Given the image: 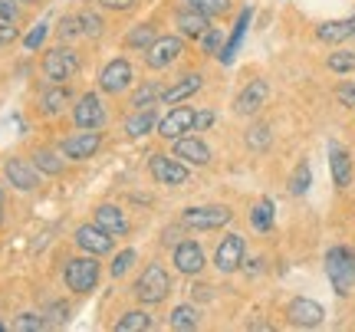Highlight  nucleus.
<instances>
[{"instance_id": "864d4df0", "label": "nucleus", "mask_w": 355, "mask_h": 332, "mask_svg": "<svg viewBox=\"0 0 355 332\" xmlns=\"http://www.w3.org/2000/svg\"><path fill=\"white\" fill-rule=\"evenodd\" d=\"M0 204H3V188H0Z\"/></svg>"}, {"instance_id": "9d476101", "label": "nucleus", "mask_w": 355, "mask_h": 332, "mask_svg": "<svg viewBox=\"0 0 355 332\" xmlns=\"http://www.w3.org/2000/svg\"><path fill=\"white\" fill-rule=\"evenodd\" d=\"M132 86V63L128 60H112L105 63V69L99 73V89L109 96H119Z\"/></svg>"}, {"instance_id": "20e7f679", "label": "nucleus", "mask_w": 355, "mask_h": 332, "mask_svg": "<svg viewBox=\"0 0 355 332\" xmlns=\"http://www.w3.org/2000/svg\"><path fill=\"white\" fill-rule=\"evenodd\" d=\"M234 218V211L224 204H207V207H188L184 214H181V224L191 230H217L230 224Z\"/></svg>"}, {"instance_id": "3c124183", "label": "nucleus", "mask_w": 355, "mask_h": 332, "mask_svg": "<svg viewBox=\"0 0 355 332\" xmlns=\"http://www.w3.org/2000/svg\"><path fill=\"white\" fill-rule=\"evenodd\" d=\"M349 26H352V37H355V13H352V17H349Z\"/></svg>"}, {"instance_id": "7ed1b4c3", "label": "nucleus", "mask_w": 355, "mask_h": 332, "mask_svg": "<svg viewBox=\"0 0 355 332\" xmlns=\"http://www.w3.org/2000/svg\"><path fill=\"white\" fill-rule=\"evenodd\" d=\"M168 290H171V280H168L165 267H158V263L145 267V270H141V277L135 280V296H139L145 306L162 303V299L168 296Z\"/></svg>"}, {"instance_id": "72a5a7b5", "label": "nucleus", "mask_w": 355, "mask_h": 332, "mask_svg": "<svg viewBox=\"0 0 355 332\" xmlns=\"http://www.w3.org/2000/svg\"><path fill=\"white\" fill-rule=\"evenodd\" d=\"M50 326L46 316H40V313H20L17 320H13V329L17 332H43Z\"/></svg>"}, {"instance_id": "2eb2a0df", "label": "nucleus", "mask_w": 355, "mask_h": 332, "mask_svg": "<svg viewBox=\"0 0 355 332\" xmlns=\"http://www.w3.org/2000/svg\"><path fill=\"white\" fill-rule=\"evenodd\" d=\"M73 122H76L79 128H102V122H105V109H102L96 92H86V96L73 105Z\"/></svg>"}, {"instance_id": "39448f33", "label": "nucleus", "mask_w": 355, "mask_h": 332, "mask_svg": "<svg viewBox=\"0 0 355 332\" xmlns=\"http://www.w3.org/2000/svg\"><path fill=\"white\" fill-rule=\"evenodd\" d=\"M79 73V60L73 50L66 46H56V50H46V60H43V76L50 82H69V79Z\"/></svg>"}, {"instance_id": "f704fd0d", "label": "nucleus", "mask_w": 355, "mask_h": 332, "mask_svg": "<svg viewBox=\"0 0 355 332\" xmlns=\"http://www.w3.org/2000/svg\"><path fill=\"white\" fill-rule=\"evenodd\" d=\"M188 7L204 13V17H220L230 10V0H188Z\"/></svg>"}, {"instance_id": "b1692460", "label": "nucleus", "mask_w": 355, "mask_h": 332, "mask_svg": "<svg viewBox=\"0 0 355 332\" xmlns=\"http://www.w3.org/2000/svg\"><path fill=\"white\" fill-rule=\"evenodd\" d=\"M152 128H158V115H155V105L152 109H135L132 119H125V132L132 139H141V135H148Z\"/></svg>"}, {"instance_id": "37998d69", "label": "nucleus", "mask_w": 355, "mask_h": 332, "mask_svg": "<svg viewBox=\"0 0 355 332\" xmlns=\"http://www.w3.org/2000/svg\"><path fill=\"white\" fill-rule=\"evenodd\" d=\"M132 263H135V250H122V254L112 260V277H122Z\"/></svg>"}, {"instance_id": "4c0bfd02", "label": "nucleus", "mask_w": 355, "mask_h": 332, "mask_svg": "<svg viewBox=\"0 0 355 332\" xmlns=\"http://www.w3.org/2000/svg\"><path fill=\"white\" fill-rule=\"evenodd\" d=\"M46 33H50V24H46V20H40V24L24 37V46L26 50H40V46H43V40H46Z\"/></svg>"}, {"instance_id": "c756f323", "label": "nucleus", "mask_w": 355, "mask_h": 332, "mask_svg": "<svg viewBox=\"0 0 355 332\" xmlns=\"http://www.w3.org/2000/svg\"><path fill=\"white\" fill-rule=\"evenodd\" d=\"M155 322L148 313H141V309H132V313H125L122 320L115 322V332H145V329H152Z\"/></svg>"}, {"instance_id": "423d86ee", "label": "nucleus", "mask_w": 355, "mask_h": 332, "mask_svg": "<svg viewBox=\"0 0 355 332\" xmlns=\"http://www.w3.org/2000/svg\"><path fill=\"white\" fill-rule=\"evenodd\" d=\"M148 168H152V178L158 181V184H168V188L188 184V168H184V161L175 158V155H152Z\"/></svg>"}, {"instance_id": "ddd939ff", "label": "nucleus", "mask_w": 355, "mask_h": 332, "mask_svg": "<svg viewBox=\"0 0 355 332\" xmlns=\"http://www.w3.org/2000/svg\"><path fill=\"white\" fill-rule=\"evenodd\" d=\"M191 128H194V109H188V105H175L171 112L158 122V135L168 141L181 139V135H188Z\"/></svg>"}, {"instance_id": "1a4fd4ad", "label": "nucleus", "mask_w": 355, "mask_h": 332, "mask_svg": "<svg viewBox=\"0 0 355 332\" xmlns=\"http://www.w3.org/2000/svg\"><path fill=\"white\" fill-rule=\"evenodd\" d=\"M76 247L92 256H105L112 250V234L102 230L96 220H92V224H83V227H76Z\"/></svg>"}, {"instance_id": "e433bc0d", "label": "nucleus", "mask_w": 355, "mask_h": 332, "mask_svg": "<svg viewBox=\"0 0 355 332\" xmlns=\"http://www.w3.org/2000/svg\"><path fill=\"white\" fill-rule=\"evenodd\" d=\"M326 63H329L332 73H355V50H339V53H332Z\"/></svg>"}, {"instance_id": "8fccbe9b", "label": "nucleus", "mask_w": 355, "mask_h": 332, "mask_svg": "<svg viewBox=\"0 0 355 332\" xmlns=\"http://www.w3.org/2000/svg\"><path fill=\"white\" fill-rule=\"evenodd\" d=\"M191 296H194L198 303H201V299H211V286H207V283H194V286H191Z\"/></svg>"}, {"instance_id": "aec40b11", "label": "nucleus", "mask_w": 355, "mask_h": 332, "mask_svg": "<svg viewBox=\"0 0 355 332\" xmlns=\"http://www.w3.org/2000/svg\"><path fill=\"white\" fill-rule=\"evenodd\" d=\"M207 30H211V17H204V13H198V10H191V7L178 13V33H181V37L201 40Z\"/></svg>"}, {"instance_id": "a19ab883", "label": "nucleus", "mask_w": 355, "mask_h": 332, "mask_svg": "<svg viewBox=\"0 0 355 332\" xmlns=\"http://www.w3.org/2000/svg\"><path fill=\"white\" fill-rule=\"evenodd\" d=\"M43 316H46V322H50V326H63L66 316H69V309H66V303H60V299H56V303H50V306L43 309Z\"/></svg>"}, {"instance_id": "ea45409f", "label": "nucleus", "mask_w": 355, "mask_h": 332, "mask_svg": "<svg viewBox=\"0 0 355 332\" xmlns=\"http://www.w3.org/2000/svg\"><path fill=\"white\" fill-rule=\"evenodd\" d=\"M201 46H204V53H220L224 50V33H220L217 26H211V30L201 37Z\"/></svg>"}, {"instance_id": "6e6552de", "label": "nucleus", "mask_w": 355, "mask_h": 332, "mask_svg": "<svg viewBox=\"0 0 355 332\" xmlns=\"http://www.w3.org/2000/svg\"><path fill=\"white\" fill-rule=\"evenodd\" d=\"M286 316H290V322L300 326V329H316V326H322V320H326V309L319 306L316 299L296 296L290 306H286Z\"/></svg>"}, {"instance_id": "603ef678", "label": "nucleus", "mask_w": 355, "mask_h": 332, "mask_svg": "<svg viewBox=\"0 0 355 332\" xmlns=\"http://www.w3.org/2000/svg\"><path fill=\"white\" fill-rule=\"evenodd\" d=\"M0 224H3V204H0Z\"/></svg>"}, {"instance_id": "9b49d317", "label": "nucleus", "mask_w": 355, "mask_h": 332, "mask_svg": "<svg viewBox=\"0 0 355 332\" xmlns=\"http://www.w3.org/2000/svg\"><path fill=\"white\" fill-rule=\"evenodd\" d=\"M3 175L17 191H37L40 188V171L33 161H24V158H7L3 165Z\"/></svg>"}, {"instance_id": "bb28decb", "label": "nucleus", "mask_w": 355, "mask_h": 332, "mask_svg": "<svg viewBox=\"0 0 355 332\" xmlns=\"http://www.w3.org/2000/svg\"><path fill=\"white\" fill-rule=\"evenodd\" d=\"M247 26H250V10L241 13V20H237V26H234V37L224 43V50H220V63H230L234 56H237V50H241L243 43V33H247Z\"/></svg>"}, {"instance_id": "473e14b6", "label": "nucleus", "mask_w": 355, "mask_h": 332, "mask_svg": "<svg viewBox=\"0 0 355 332\" xmlns=\"http://www.w3.org/2000/svg\"><path fill=\"white\" fill-rule=\"evenodd\" d=\"M309 184H313V168H309V161H300L296 165V171H293V178H290V194H306L309 191Z\"/></svg>"}, {"instance_id": "0eeeda50", "label": "nucleus", "mask_w": 355, "mask_h": 332, "mask_svg": "<svg viewBox=\"0 0 355 332\" xmlns=\"http://www.w3.org/2000/svg\"><path fill=\"white\" fill-rule=\"evenodd\" d=\"M243 260H247V243H243L241 234H227L224 241L217 243L214 263H217L220 273H234V270H241Z\"/></svg>"}, {"instance_id": "6e6d98bb", "label": "nucleus", "mask_w": 355, "mask_h": 332, "mask_svg": "<svg viewBox=\"0 0 355 332\" xmlns=\"http://www.w3.org/2000/svg\"><path fill=\"white\" fill-rule=\"evenodd\" d=\"M0 332H3V322H0Z\"/></svg>"}, {"instance_id": "49530a36", "label": "nucleus", "mask_w": 355, "mask_h": 332, "mask_svg": "<svg viewBox=\"0 0 355 332\" xmlns=\"http://www.w3.org/2000/svg\"><path fill=\"white\" fill-rule=\"evenodd\" d=\"M214 125V112L211 109H201V112H194V128L191 132H204V128Z\"/></svg>"}, {"instance_id": "cd10ccee", "label": "nucleus", "mask_w": 355, "mask_h": 332, "mask_svg": "<svg viewBox=\"0 0 355 332\" xmlns=\"http://www.w3.org/2000/svg\"><path fill=\"white\" fill-rule=\"evenodd\" d=\"M168 326H171V329H178V332L198 329V309L191 306V303L175 306V309H171V316H168Z\"/></svg>"}, {"instance_id": "2f4dec72", "label": "nucleus", "mask_w": 355, "mask_h": 332, "mask_svg": "<svg viewBox=\"0 0 355 332\" xmlns=\"http://www.w3.org/2000/svg\"><path fill=\"white\" fill-rule=\"evenodd\" d=\"M250 224H254V230H260V234H266V230L273 227V201H260V204H254V211H250Z\"/></svg>"}, {"instance_id": "c85d7f7f", "label": "nucleus", "mask_w": 355, "mask_h": 332, "mask_svg": "<svg viewBox=\"0 0 355 332\" xmlns=\"http://www.w3.org/2000/svg\"><path fill=\"white\" fill-rule=\"evenodd\" d=\"M162 96H165V89H162L155 79L152 82H141L139 89H135V96H132V109H152Z\"/></svg>"}, {"instance_id": "5701e85b", "label": "nucleus", "mask_w": 355, "mask_h": 332, "mask_svg": "<svg viewBox=\"0 0 355 332\" xmlns=\"http://www.w3.org/2000/svg\"><path fill=\"white\" fill-rule=\"evenodd\" d=\"M349 37H352V26H349V20H326V24L316 26V40H319V43H329V46L345 43Z\"/></svg>"}, {"instance_id": "4468645a", "label": "nucleus", "mask_w": 355, "mask_h": 332, "mask_svg": "<svg viewBox=\"0 0 355 332\" xmlns=\"http://www.w3.org/2000/svg\"><path fill=\"white\" fill-rule=\"evenodd\" d=\"M181 56V40L178 37H155V43L145 50V63L152 69H165Z\"/></svg>"}, {"instance_id": "58836bf2", "label": "nucleus", "mask_w": 355, "mask_h": 332, "mask_svg": "<svg viewBox=\"0 0 355 332\" xmlns=\"http://www.w3.org/2000/svg\"><path fill=\"white\" fill-rule=\"evenodd\" d=\"M79 24H83V33H86V37H99L102 26H105L99 13H92V10H83V13H79Z\"/></svg>"}, {"instance_id": "4be33fe9", "label": "nucleus", "mask_w": 355, "mask_h": 332, "mask_svg": "<svg viewBox=\"0 0 355 332\" xmlns=\"http://www.w3.org/2000/svg\"><path fill=\"white\" fill-rule=\"evenodd\" d=\"M201 73H188V76L181 79V82H175L171 89H165V96H162V103H168V105H178V103H184L188 96H194V92L201 89Z\"/></svg>"}, {"instance_id": "7c9ffc66", "label": "nucleus", "mask_w": 355, "mask_h": 332, "mask_svg": "<svg viewBox=\"0 0 355 332\" xmlns=\"http://www.w3.org/2000/svg\"><path fill=\"white\" fill-rule=\"evenodd\" d=\"M155 37H158V33H155L152 24H139L132 33H125V46L128 50H148L155 43Z\"/></svg>"}, {"instance_id": "c03bdc74", "label": "nucleus", "mask_w": 355, "mask_h": 332, "mask_svg": "<svg viewBox=\"0 0 355 332\" xmlns=\"http://www.w3.org/2000/svg\"><path fill=\"white\" fill-rule=\"evenodd\" d=\"M336 99L343 105H349V109H355V82H343V86L336 89Z\"/></svg>"}, {"instance_id": "f257e3e1", "label": "nucleus", "mask_w": 355, "mask_h": 332, "mask_svg": "<svg viewBox=\"0 0 355 332\" xmlns=\"http://www.w3.org/2000/svg\"><path fill=\"white\" fill-rule=\"evenodd\" d=\"M326 277H329V283L336 286V293L339 296L352 293V286H355V250H349V247H332L329 254H326Z\"/></svg>"}, {"instance_id": "a18cd8bd", "label": "nucleus", "mask_w": 355, "mask_h": 332, "mask_svg": "<svg viewBox=\"0 0 355 332\" xmlns=\"http://www.w3.org/2000/svg\"><path fill=\"white\" fill-rule=\"evenodd\" d=\"M17 37H20V33H17L13 20H0V46H10Z\"/></svg>"}, {"instance_id": "f8f14e48", "label": "nucleus", "mask_w": 355, "mask_h": 332, "mask_svg": "<svg viewBox=\"0 0 355 332\" xmlns=\"http://www.w3.org/2000/svg\"><path fill=\"white\" fill-rule=\"evenodd\" d=\"M266 96H270L266 79H250V82L241 89V96L234 99V112H237V115H257L260 109H263Z\"/></svg>"}, {"instance_id": "a878e982", "label": "nucleus", "mask_w": 355, "mask_h": 332, "mask_svg": "<svg viewBox=\"0 0 355 332\" xmlns=\"http://www.w3.org/2000/svg\"><path fill=\"white\" fill-rule=\"evenodd\" d=\"M33 165H37L40 175H50V178H56V175H63L66 161L53 152V148H37V152H33Z\"/></svg>"}, {"instance_id": "412c9836", "label": "nucleus", "mask_w": 355, "mask_h": 332, "mask_svg": "<svg viewBox=\"0 0 355 332\" xmlns=\"http://www.w3.org/2000/svg\"><path fill=\"white\" fill-rule=\"evenodd\" d=\"M96 224H99L102 230H109L112 237H119V234L128 230V220H125V214H122V207H115V204L96 207Z\"/></svg>"}, {"instance_id": "de8ad7c7", "label": "nucleus", "mask_w": 355, "mask_h": 332, "mask_svg": "<svg viewBox=\"0 0 355 332\" xmlns=\"http://www.w3.org/2000/svg\"><path fill=\"white\" fill-rule=\"evenodd\" d=\"M20 17V3L17 0H0V20H17Z\"/></svg>"}, {"instance_id": "79ce46f5", "label": "nucleus", "mask_w": 355, "mask_h": 332, "mask_svg": "<svg viewBox=\"0 0 355 332\" xmlns=\"http://www.w3.org/2000/svg\"><path fill=\"white\" fill-rule=\"evenodd\" d=\"M83 33V24H79V17H63L60 20V37L63 40H73Z\"/></svg>"}, {"instance_id": "a211bd4d", "label": "nucleus", "mask_w": 355, "mask_h": 332, "mask_svg": "<svg viewBox=\"0 0 355 332\" xmlns=\"http://www.w3.org/2000/svg\"><path fill=\"white\" fill-rule=\"evenodd\" d=\"M171 145H175V158H181L184 165H207V161H211V148H207L201 139L181 135V139H175Z\"/></svg>"}, {"instance_id": "6ab92c4d", "label": "nucleus", "mask_w": 355, "mask_h": 332, "mask_svg": "<svg viewBox=\"0 0 355 332\" xmlns=\"http://www.w3.org/2000/svg\"><path fill=\"white\" fill-rule=\"evenodd\" d=\"M329 171H332V181H336V188H349L352 184V158L345 152L343 145H329Z\"/></svg>"}, {"instance_id": "f03ea898", "label": "nucleus", "mask_w": 355, "mask_h": 332, "mask_svg": "<svg viewBox=\"0 0 355 332\" xmlns=\"http://www.w3.org/2000/svg\"><path fill=\"white\" fill-rule=\"evenodd\" d=\"M63 280L73 293H89V290H96V283H99V260H96L92 254L66 260Z\"/></svg>"}, {"instance_id": "dca6fc26", "label": "nucleus", "mask_w": 355, "mask_h": 332, "mask_svg": "<svg viewBox=\"0 0 355 332\" xmlns=\"http://www.w3.org/2000/svg\"><path fill=\"white\" fill-rule=\"evenodd\" d=\"M175 267H178V273H184V277H198L204 270V250L194 241L175 243Z\"/></svg>"}, {"instance_id": "c9c22d12", "label": "nucleus", "mask_w": 355, "mask_h": 332, "mask_svg": "<svg viewBox=\"0 0 355 332\" xmlns=\"http://www.w3.org/2000/svg\"><path fill=\"white\" fill-rule=\"evenodd\" d=\"M270 141H273L270 125H250L247 128V145H250L254 152H266V148H270Z\"/></svg>"}, {"instance_id": "393cba45", "label": "nucleus", "mask_w": 355, "mask_h": 332, "mask_svg": "<svg viewBox=\"0 0 355 332\" xmlns=\"http://www.w3.org/2000/svg\"><path fill=\"white\" fill-rule=\"evenodd\" d=\"M69 99H73V96L66 89V82H50V89L43 92V105H40V109L46 115H60L66 105H69Z\"/></svg>"}, {"instance_id": "5fc2aeb1", "label": "nucleus", "mask_w": 355, "mask_h": 332, "mask_svg": "<svg viewBox=\"0 0 355 332\" xmlns=\"http://www.w3.org/2000/svg\"><path fill=\"white\" fill-rule=\"evenodd\" d=\"M24 3H40V0H24Z\"/></svg>"}, {"instance_id": "09e8293b", "label": "nucleus", "mask_w": 355, "mask_h": 332, "mask_svg": "<svg viewBox=\"0 0 355 332\" xmlns=\"http://www.w3.org/2000/svg\"><path fill=\"white\" fill-rule=\"evenodd\" d=\"M102 7H109V10H132L135 7V0H99Z\"/></svg>"}, {"instance_id": "f3484780", "label": "nucleus", "mask_w": 355, "mask_h": 332, "mask_svg": "<svg viewBox=\"0 0 355 332\" xmlns=\"http://www.w3.org/2000/svg\"><path fill=\"white\" fill-rule=\"evenodd\" d=\"M99 145H102L99 132H79V135L63 141V155L73 158V161H83V158H92V155L99 152Z\"/></svg>"}]
</instances>
